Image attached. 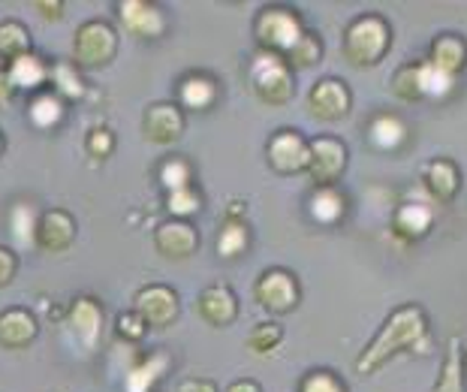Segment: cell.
Instances as JSON below:
<instances>
[{"mask_svg":"<svg viewBox=\"0 0 467 392\" xmlns=\"http://www.w3.org/2000/svg\"><path fill=\"white\" fill-rule=\"evenodd\" d=\"M431 350V323L422 305H399L389 317L383 320L380 332L371 338V344L362 350L356 359V371L359 375H374L386 362L399 354H429Z\"/></svg>","mask_w":467,"mask_h":392,"instance_id":"cell-1","label":"cell"},{"mask_svg":"<svg viewBox=\"0 0 467 392\" xmlns=\"http://www.w3.org/2000/svg\"><path fill=\"white\" fill-rule=\"evenodd\" d=\"M392 48V27L380 13L356 16L344 30V58L353 67H377Z\"/></svg>","mask_w":467,"mask_h":392,"instance_id":"cell-2","label":"cell"},{"mask_svg":"<svg viewBox=\"0 0 467 392\" xmlns=\"http://www.w3.org/2000/svg\"><path fill=\"white\" fill-rule=\"evenodd\" d=\"M254 34L256 43H260V52H272L284 58L296 46V39L305 34V25L302 16L293 6H265L256 16Z\"/></svg>","mask_w":467,"mask_h":392,"instance_id":"cell-3","label":"cell"},{"mask_svg":"<svg viewBox=\"0 0 467 392\" xmlns=\"http://www.w3.org/2000/svg\"><path fill=\"white\" fill-rule=\"evenodd\" d=\"M251 85L265 106H286L296 94L293 69L286 67L281 55L272 52H256L251 64Z\"/></svg>","mask_w":467,"mask_h":392,"instance_id":"cell-4","label":"cell"},{"mask_svg":"<svg viewBox=\"0 0 467 392\" xmlns=\"http://www.w3.org/2000/svg\"><path fill=\"white\" fill-rule=\"evenodd\" d=\"M350 164V151L337 136H317L307 143V169L317 187H335Z\"/></svg>","mask_w":467,"mask_h":392,"instance_id":"cell-5","label":"cell"},{"mask_svg":"<svg viewBox=\"0 0 467 392\" xmlns=\"http://www.w3.org/2000/svg\"><path fill=\"white\" fill-rule=\"evenodd\" d=\"M254 299L268 314H277V317L290 314L302 302L299 278H296L290 269H265L254 287Z\"/></svg>","mask_w":467,"mask_h":392,"instance_id":"cell-6","label":"cell"},{"mask_svg":"<svg viewBox=\"0 0 467 392\" xmlns=\"http://www.w3.org/2000/svg\"><path fill=\"white\" fill-rule=\"evenodd\" d=\"M118 52V34L109 22H85L73 37V60L78 67H106Z\"/></svg>","mask_w":467,"mask_h":392,"instance_id":"cell-7","label":"cell"},{"mask_svg":"<svg viewBox=\"0 0 467 392\" xmlns=\"http://www.w3.org/2000/svg\"><path fill=\"white\" fill-rule=\"evenodd\" d=\"M350 106H353L350 88L335 76L317 79L311 90H307V112L317 121H341L350 115Z\"/></svg>","mask_w":467,"mask_h":392,"instance_id":"cell-8","label":"cell"},{"mask_svg":"<svg viewBox=\"0 0 467 392\" xmlns=\"http://www.w3.org/2000/svg\"><path fill=\"white\" fill-rule=\"evenodd\" d=\"M136 305L133 311L145 320V326H157L166 329L178 320V311H182V302H178V293L166 284H148L136 293Z\"/></svg>","mask_w":467,"mask_h":392,"instance_id":"cell-9","label":"cell"},{"mask_svg":"<svg viewBox=\"0 0 467 392\" xmlns=\"http://www.w3.org/2000/svg\"><path fill=\"white\" fill-rule=\"evenodd\" d=\"M268 166L281 175H299L307 169V139L299 130H277L265 145Z\"/></svg>","mask_w":467,"mask_h":392,"instance_id":"cell-10","label":"cell"},{"mask_svg":"<svg viewBox=\"0 0 467 392\" xmlns=\"http://www.w3.org/2000/svg\"><path fill=\"white\" fill-rule=\"evenodd\" d=\"M76 238V220L64 208H48L36 220V236L34 245L46 254H61Z\"/></svg>","mask_w":467,"mask_h":392,"instance_id":"cell-11","label":"cell"},{"mask_svg":"<svg viewBox=\"0 0 467 392\" xmlns=\"http://www.w3.org/2000/svg\"><path fill=\"white\" fill-rule=\"evenodd\" d=\"M142 133L154 145H172L184 136V112L175 103H154L142 115Z\"/></svg>","mask_w":467,"mask_h":392,"instance_id":"cell-12","label":"cell"},{"mask_svg":"<svg viewBox=\"0 0 467 392\" xmlns=\"http://www.w3.org/2000/svg\"><path fill=\"white\" fill-rule=\"evenodd\" d=\"M118 18L130 30L133 37L142 39H157L166 30V16L161 6L148 4V0H121L118 4Z\"/></svg>","mask_w":467,"mask_h":392,"instance_id":"cell-13","label":"cell"},{"mask_svg":"<svg viewBox=\"0 0 467 392\" xmlns=\"http://www.w3.org/2000/svg\"><path fill=\"white\" fill-rule=\"evenodd\" d=\"M422 185L434 203H452L462 190V169L452 157H434L422 166Z\"/></svg>","mask_w":467,"mask_h":392,"instance_id":"cell-14","label":"cell"},{"mask_svg":"<svg viewBox=\"0 0 467 392\" xmlns=\"http://www.w3.org/2000/svg\"><path fill=\"white\" fill-rule=\"evenodd\" d=\"M67 323L73 329V335L78 338V344L94 350L97 341L103 335V308L100 302L91 296H78L73 305H69Z\"/></svg>","mask_w":467,"mask_h":392,"instance_id":"cell-15","label":"cell"},{"mask_svg":"<svg viewBox=\"0 0 467 392\" xmlns=\"http://www.w3.org/2000/svg\"><path fill=\"white\" fill-rule=\"evenodd\" d=\"M154 245L166 260H187L200 248V236L187 220H166L154 229Z\"/></svg>","mask_w":467,"mask_h":392,"instance_id":"cell-16","label":"cell"},{"mask_svg":"<svg viewBox=\"0 0 467 392\" xmlns=\"http://www.w3.org/2000/svg\"><path fill=\"white\" fill-rule=\"evenodd\" d=\"M429 64L441 73L459 79L467 69V39L462 34H437L429 46Z\"/></svg>","mask_w":467,"mask_h":392,"instance_id":"cell-17","label":"cell"},{"mask_svg":"<svg viewBox=\"0 0 467 392\" xmlns=\"http://www.w3.org/2000/svg\"><path fill=\"white\" fill-rule=\"evenodd\" d=\"M431 227H434V208L429 203H422V199L420 203L407 199L392 215V229L401 241H420L431 233Z\"/></svg>","mask_w":467,"mask_h":392,"instance_id":"cell-18","label":"cell"},{"mask_svg":"<svg viewBox=\"0 0 467 392\" xmlns=\"http://www.w3.org/2000/svg\"><path fill=\"white\" fill-rule=\"evenodd\" d=\"M36 335H39V323L27 308H6L0 314V347L25 350L34 344Z\"/></svg>","mask_w":467,"mask_h":392,"instance_id":"cell-19","label":"cell"},{"mask_svg":"<svg viewBox=\"0 0 467 392\" xmlns=\"http://www.w3.org/2000/svg\"><path fill=\"white\" fill-rule=\"evenodd\" d=\"M200 317L205 320L208 326H230L233 320L238 317V299L230 287L223 284H212L205 287L200 293Z\"/></svg>","mask_w":467,"mask_h":392,"instance_id":"cell-20","label":"cell"},{"mask_svg":"<svg viewBox=\"0 0 467 392\" xmlns=\"http://www.w3.org/2000/svg\"><path fill=\"white\" fill-rule=\"evenodd\" d=\"M431 392H467V375H464V344L459 335L450 338L446 356L441 362V375L434 380Z\"/></svg>","mask_w":467,"mask_h":392,"instance_id":"cell-21","label":"cell"},{"mask_svg":"<svg viewBox=\"0 0 467 392\" xmlns=\"http://www.w3.org/2000/svg\"><path fill=\"white\" fill-rule=\"evenodd\" d=\"M368 143H371V148L383 151V154L399 151L407 143V124L392 112L374 115L371 124H368Z\"/></svg>","mask_w":467,"mask_h":392,"instance_id":"cell-22","label":"cell"},{"mask_svg":"<svg viewBox=\"0 0 467 392\" xmlns=\"http://www.w3.org/2000/svg\"><path fill=\"white\" fill-rule=\"evenodd\" d=\"M169 371V356L166 354H151L124 375V392H151Z\"/></svg>","mask_w":467,"mask_h":392,"instance_id":"cell-23","label":"cell"},{"mask_svg":"<svg viewBox=\"0 0 467 392\" xmlns=\"http://www.w3.org/2000/svg\"><path fill=\"white\" fill-rule=\"evenodd\" d=\"M307 211L320 227H335L347 215V196L337 187H317L307 199Z\"/></svg>","mask_w":467,"mask_h":392,"instance_id":"cell-24","label":"cell"},{"mask_svg":"<svg viewBox=\"0 0 467 392\" xmlns=\"http://www.w3.org/2000/svg\"><path fill=\"white\" fill-rule=\"evenodd\" d=\"M6 76L13 88H22V90H36L48 82V67L43 58L36 55H22L16 58L13 64L6 67Z\"/></svg>","mask_w":467,"mask_h":392,"instance_id":"cell-25","label":"cell"},{"mask_svg":"<svg viewBox=\"0 0 467 392\" xmlns=\"http://www.w3.org/2000/svg\"><path fill=\"white\" fill-rule=\"evenodd\" d=\"M64 115H67V103L55 90H43L27 106V118H31V124L36 130H55L64 121Z\"/></svg>","mask_w":467,"mask_h":392,"instance_id":"cell-26","label":"cell"},{"mask_svg":"<svg viewBox=\"0 0 467 392\" xmlns=\"http://www.w3.org/2000/svg\"><path fill=\"white\" fill-rule=\"evenodd\" d=\"M178 97H182L184 109L205 112V109L214 106L217 85H214V79H208V76H187L182 82V88H178Z\"/></svg>","mask_w":467,"mask_h":392,"instance_id":"cell-27","label":"cell"},{"mask_svg":"<svg viewBox=\"0 0 467 392\" xmlns=\"http://www.w3.org/2000/svg\"><path fill=\"white\" fill-rule=\"evenodd\" d=\"M323 52H326V46H323L320 34H314V30H305V34L296 39V46L284 55V60H286V67H290L293 73H296V69H311V67L320 64Z\"/></svg>","mask_w":467,"mask_h":392,"instance_id":"cell-28","label":"cell"},{"mask_svg":"<svg viewBox=\"0 0 467 392\" xmlns=\"http://www.w3.org/2000/svg\"><path fill=\"white\" fill-rule=\"evenodd\" d=\"M31 55V34L22 22H0V58L13 64L16 58Z\"/></svg>","mask_w":467,"mask_h":392,"instance_id":"cell-29","label":"cell"},{"mask_svg":"<svg viewBox=\"0 0 467 392\" xmlns=\"http://www.w3.org/2000/svg\"><path fill=\"white\" fill-rule=\"evenodd\" d=\"M247 245H251V233H247L244 220H223L221 233H217V254L223 260L242 257Z\"/></svg>","mask_w":467,"mask_h":392,"instance_id":"cell-30","label":"cell"},{"mask_svg":"<svg viewBox=\"0 0 467 392\" xmlns=\"http://www.w3.org/2000/svg\"><path fill=\"white\" fill-rule=\"evenodd\" d=\"M392 94L404 100V103H420L422 100V82H420V60H410V64L399 67L392 73Z\"/></svg>","mask_w":467,"mask_h":392,"instance_id":"cell-31","label":"cell"},{"mask_svg":"<svg viewBox=\"0 0 467 392\" xmlns=\"http://www.w3.org/2000/svg\"><path fill=\"white\" fill-rule=\"evenodd\" d=\"M48 82L55 85V94L64 100H82L85 97V82L82 76L76 73L73 64H55L48 67Z\"/></svg>","mask_w":467,"mask_h":392,"instance_id":"cell-32","label":"cell"},{"mask_svg":"<svg viewBox=\"0 0 467 392\" xmlns=\"http://www.w3.org/2000/svg\"><path fill=\"white\" fill-rule=\"evenodd\" d=\"M36 208L31 203H18L13 211H9V233L18 241V248H31L34 236H36Z\"/></svg>","mask_w":467,"mask_h":392,"instance_id":"cell-33","label":"cell"},{"mask_svg":"<svg viewBox=\"0 0 467 392\" xmlns=\"http://www.w3.org/2000/svg\"><path fill=\"white\" fill-rule=\"evenodd\" d=\"M281 341H284V329L277 323H272V320H265V323H256L251 329V335H247V347H251L256 356H268L281 347Z\"/></svg>","mask_w":467,"mask_h":392,"instance_id":"cell-34","label":"cell"},{"mask_svg":"<svg viewBox=\"0 0 467 392\" xmlns=\"http://www.w3.org/2000/svg\"><path fill=\"white\" fill-rule=\"evenodd\" d=\"M420 82H422V100L431 97V100H441L446 94H452V85L455 79L441 73V69H434L429 60H420Z\"/></svg>","mask_w":467,"mask_h":392,"instance_id":"cell-35","label":"cell"},{"mask_svg":"<svg viewBox=\"0 0 467 392\" xmlns=\"http://www.w3.org/2000/svg\"><path fill=\"white\" fill-rule=\"evenodd\" d=\"M166 208H169V215H172L175 220H187V217H193L196 211L202 208V199L191 185L184 190H172V194L166 196Z\"/></svg>","mask_w":467,"mask_h":392,"instance_id":"cell-36","label":"cell"},{"mask_svg":"<svg viewBox=\"0 0 467 392\" xmlns=\"http://www.w3.org/2000/svg\"><path fill=\"white\" fill-rule=\"evenodd\" d=\"M193 173H191V164L184 157H169L166 164L161 166V185L172 194V190H184L191 187Z\"/></svg>","mask_w":467,"mask_h":392,"instance_id":"cell-37","label":"cell"},{"mask_svg":"<svg viewBox=\"0 0 467 392\" xmlns=\"http://www.w3.org/2000/svg\"><path fill=\"white\" fill-rule=\"evenodd\" d=\"M299 392H347V384L329 368L307 371L299 384Z\"/></svg>","mask_w":467,"mask_h":392,"instance_id":"cell-38","label":"cell"},{"mask_svg":"<svg viewBox=\"0 0 467 392\" xmlns=\"http://www.w3.org/2000/svg\"><path fill=\"white\" fill-rule=\"evenodd\" d=\"M115 329H118V335H121L124 341H130V344H136V341H142V338H145V332H148L145 320L139 317L136 311H124V314H118Z\"/></svg>","mask_w":467,"mask_h":392,"instance_id":"cell-39","label":"cell"},{"mask_svg":"<svg viewBox=\"0 0 467 392\" xmlns=\"http://www.w3.org/2000/svg\"><path fill=\"white\" fill-rule=\"evenodd\" d=\"M85 145H88V151H91V157L106 160L115 151V133H112V130H106V127H97V130L88 133Z\"/></svg>","mask_w":467,"mask_h":392,"instance_id":"cell-40","label":"cell"},{"mask_svg":"<svg viewBox=\"0 0 467 392\" xmlns=\"http://www.w3.org/2000/svg\"><path fill=\"white\" fill-rule=\"evenodd\" d=\"M16 271H18V254H16V250H9V248L0 245V287L13 284Z\"/></svg>","mask_w":467,"mask_h":392,"instance_id":"cell-41","label":"cell"},{"mask_svg":"<svg viewBox=\"0 0 467 392\" xmlns=\"http://www.w3.org/2000/svg\"><path fill=\"white\" fill-rule=\"evenodd\" d=\"M13 94H16V88H13V82H9L6 69H0V109H4L9 100H13Z\"/></svg>","mask_w":467,"mask_h":392,"instance_id":"cell-42","label":"cell"},{"mask_svg":"<svg viewBox=\"0 0 467 392\" xmlns=\"http://www.w3.org/2000/svg\"><path fill=\"white\" fill-rule=\"evenodd\" d=\"M36 9H39V13H43L46 18H61L64 16V4H61V0H55V4H34Z\"/></svg>","mask_w":467,"mask_h":392,"instance_id":"cell-43","label":"cell"},{"mask_svg":"<svg viewBox=\"0 0 467 392\" xmlns=\"http://www.w3.org/2000/svg\"><path fill=\"white\" fill-rule=\"evenodd\" d=\"M178 392H217L212 380H187V384H182V389Z\"/></svg>","mask_w":467,"mask_h":392,"instance_id":"cell-44","label":"cell"},{"mask_svg":"<svg viewBox=\"0 0 467 392\" xmlns=\"http://www.w3.org/2000/svg\"><path fill=\"white\" fill-rule=\"evenodd\" d=\"M226 392H263L260 384L256 380H235V384H230V389Z\"/></svg>","mask_w":467,"mask_h":392,"instance_id":"cell-45","label":"cell"},{"mask_svg":"<svg viewBox=\"0 0 467 392\" xmlns=\"http://www.w3.org/2000/svg\"><path fill=\"white\" fill-rule=\"evenodd\" d=\"M464 375H467V350H464Z\"/></svg>","mask_w":467,"mask_h":392,"instance_id":"cell-46","label":"cell"},{"mask_svg":"<svg viewBox=\"0 0 467 392\" xmlns=\"http://www.w3.org/2000/svg\"><path fill=\"white\" fill-rule=\"evenodd\" d=\"M0 154H4V136H0Z\"/></svg>","mask_w":467,"mask_h":392,"instance_id":"cell-47","label":"cell"}]
</instances>
